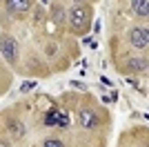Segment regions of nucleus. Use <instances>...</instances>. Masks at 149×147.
Wrapping results in <instances>:
<instances>
[{"mask_svg": "<svg viewBox=\"0 0 149 147\" xmlns=\"http://www.w3.org/2000/svg\"><path fill=\"white\" fill-rule=\"evenodd\" d=\"M2 74H5V71H2V69H0V78H2Z\"/></svg>", "mask_w": 149, "mask_h": 147, "instance_id": "nucleus-14", "label": "nucleus"}, {"mask_svg": "<svg viewBox=\"0 0 149 147\" xmlns=\"http://www.w3.org/2000/svg\"><path fill=\"white\" fill-rule=\"evenodd\" d=\"M98 125V118H96V114H93V109H80V127L85 129H91Z\"/></svg>", "mask_w": 149, "mask_h": 147, "instance_id": "nucleus-6", "label": "nucleus"}, {"mask_svg": "<svg viewBox=\"0 0 149 147\" xmlns=\"http://www.w3.org/2000/svg\"><path fill=\"white\" fill-rule=\"evenodd\" d=\"M45 123L49 125V127H54L58 123V111H47V116H45Z\"/></svg>", "mask_w": 149, "mask_h": 147, "instance_id": "nucleus-11", "label": "nucleus"}, {"mask_svg": "<svg viewBox=\"0 0 149 147\" xmlns=\"http://www.w3.org/2000/svg\"><path fill=\"white\" fill-rule=\"evenodd\" d=\"M56 125H58V127H62V129H69L71 120H69L67 114H58V123H56Z\"/></svg>", "mask_w": 149, "mask_h": 147, "instance_id": "nucleus-10", "label": "nucleus"}, {"mask_svg": "<svg viewBox=\"0 0 149 147\" xmlns=\"http://www.w3.org/2000/svg\"><path fill=\"white\" fill-rule=\"evenodd\" d=\"M89 22H91V7L85 5V2H78V5L71 7L69 11V27L74 34H87Z\"/></svg>", "mask_w": 149, "mask_h": 147, "instance_id": "nucleus-1", "label": "nucleus"}, {"mask_svg": "<svg viewBox=\"0 0 149 147\" xmlns=\"http://www.w3.org/2000/svg\"><path fill=\"white\" fill-rule=\"evenodd\" d=\"M131 9L138 18H147V0H131Z\"/></svg>", "mask_w": 149, "mask_h": 147, "instance_id": "nucleus-7", "label": "nucleus"}, {"mask_svg": "<svg viewBox=\"0 0 149 147\" xmlns=\"http://www.w3.org/2000/svg\"><path fill=\"white\" fill-rule=\"evenodd\" d=\"M31 89H36V83H33V80H29V83H22V87H20V92H22V94H29Z\"/></svg>", "mask_w": 149, "mask_h": 147, "instance_id": "nucleus-12", "label": "nucleus"}, {"mask_svg": "<svg viewBox=\"0 0 149 147\" xmlns=\"http://www.w3.org/2000/svg\"><path fill=\"white\" fill-rule=\"evenodd\" d=\"M5 5L11 13H22V11H29L31 9L33 0H5Z\"/></svg>", "mask_w": 149, "mask_h": 147, "instance_id": "nucleus-5", "label": "nucleus"}, {"mask_svg": "<svg viewBox=\"0 0 149 147\" xmlns=\"http://www.w3.org/2000/svg\"><path fill=\"white\" fill-rule=\"evenodd\" d=\"M129 43L134 45L136 49H147V45H149V31H147V27H131L129 29Z\"/></svg>", "mask_w": 149, "mask_h": 147, "instance_id": "nucleus-3", "label": "nucleus"}, {"mask_svg": "<svg viewBox=\"0 0 149 147\" xmlns=\"http://www.w3.org/2000/svg\"><path fill=\"white\" fill-rule=\"evenodd\" d=\"M9 129H11V134L16 136V138H20V136L25 134V127H22V123H9Z\"/></svg>", "mask_w": 149, "mask_h": 147, "instance_id": "nucleus-8", "label": "nucleus"}, {"mask_svg": "<svg viewBox=\"0 0 149 147\" xmlns=\"http://www.w3.org/2000/svg\"><path fill=\"white\" fill-rule=\"evenodd\" d=\"M42 147H65V145H62V141H58V138H49V141H45Z\"/></svg>", "mask_w": 149, "mask_h": 147, "instance_id": "nucleus-13", "label": "nucleus"}, {"mask_svg": "<svg viewBox=\"0 0 149 147\" xmlns=\"http://www.w3.org/2000/svg\"><path fill=\"white\" fill-rule=\"evenodd\" d=\"M51 16H54V20H56L58 24L65 22V9H62V7H54V9H51Z\"/></svg>", "mask_w": 149, "mask_h": 147, "instance_id": "nucleus-9", "label": "nucleus"}, {"mask_svg": "<svg viewBox=\"0 0 149 147\" xmlns=\"http://www.w3.org/2000/svg\"><path fill=\"white\" fill-rule=\"evenodd\" d=\"M74 2H82V0H74Z\"/></svg>", "mask_w": 149, "mask_h": 147, "instance_id": "nucleus-15", "label": "nucleus"}, {"mask_svg": "<svg viewBox=\"0 0 149 147\" xmlns=\"http://www.w3.org/2000/svg\"><path fill=\"white\" fill-rule=\"evenodd\" d=\"M125 71L127 74H145L147 71V58L145 56H134L125 62Z\"/></svg>", "mask_w": 149, "mask_h": 147, "instance_id": "nucleus-4", "label": "nucleus"}, {"mask_svg": "<svg viewBox=\"0 0 149 147\" xmlns=\"http://www.w3.org/2000/svg\"><path fill=\"white\" fill-rule=\"evenodd\" d=\"M0 54L5 56V60L9 65H16V60H18V43H16L13 36H9V34L0 36Z\"/></svg>", "mask_w": 149, "mask_h": 147, "instance_id": "nucleus-2", "label": "nucleus"}]
</instances>
